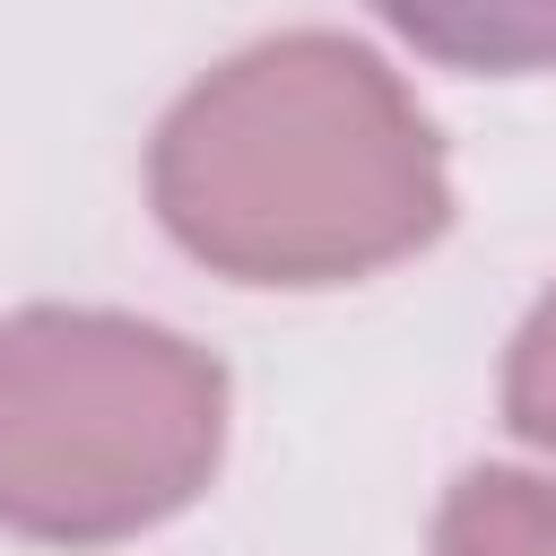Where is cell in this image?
I'll list each match as a JSON object with an SVG mask.
<instances>
[{
  "label": "cell",
  "mask_w": 556,
  "mask_h": 556,
  "mask_svg": "<svg viewBox=\"0 0 556 556\" xmlns=\"http://www.w3.org/2000/svg\"><path fill=\"white\" fill-rule=\"evenodd\" d=\"M156 226L235 287H348L452 226V165L408 78L330 26L261 35L148 139Z\"/></svg>",
  "instance_id": "6da1fadb"
},
{
  "label": "cell",
  "mask_w": 556,
  "mask_h": 556,
  "mask_svg": "<svg viewBox=\"0 0 556 556\" xmlns=\"http://www.w3.org/2000/svg\"><path fill=\"white\" fill-rule=\"evenodd\" d=\"M226 460V365L139 313H0V530L113 547L208 495Z\"/></svg>",
  "instance_id": "7a4b0ae2"
},
{
  "label": "cell",
  "mask_w": 556,
  "mask_h": 556,
  "mask_svg": "<svg viewBox=\"0 0 556 556\" xmlns=\"http://www.w3.org/2000/svg\"><path fill=\"white\" fill-rule=\"evenodd\" d=\"M504 426L539 452H556V287L521 313L504 348Z\"/></svg>",
  "instance_id": "5b68a950"
},
{
  "label": "cell",
  "mask_w": 556,
  "mask_h": 556,
  "mask_svg": "<svg viewBox=\"0 0 556 556\" xmlns=\"http://www.w3.org/2000/svg\"><path fill=\"white\" fill-rule=\"evenodd\" d=\"M434 556H556V478L460 469L434 504Z\"/></svg>",
  "instance_id": "277c9868"
},
{
  "label": "cell",
  "mask_w": 556,
  "mask_h": 556,
  "mask_svg": "<svg viewBox=\"0 0 556 556\" xmlns=\"http://www.w3.org/2000/svg\"><path fill=\"white\" fill-rule=\"evenodd\" d=\"M408 52L469 78H547L556 70V0H365Z\"/></svg>",
  "instance_id": "3957f363"
}]
</instances>
